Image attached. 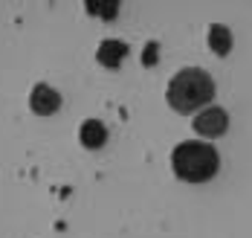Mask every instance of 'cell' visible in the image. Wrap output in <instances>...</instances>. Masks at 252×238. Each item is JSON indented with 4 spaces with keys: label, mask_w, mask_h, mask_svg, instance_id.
<instances>
[{
    "label": "cell",
    "mask_w": 252,
    "mask_h": 238,
    "mask_svg": "<svg viewBox=\"0 0 252 238\" xmlns=\"http://www.w3.org/2000/svg\"><path fill=\"white\" fill-rule=\"evenodd\" d=\"M125 55H127V44L125 41H101L96 58H99L104 67H119Z\"/></svg>",
    "instance_id": "5"
},
{
    "label": "cell",
    "mask_w": 252,
    "mask_h": 238,
    "mask_svg": "<svg viewBox=\"0 0 252 238\" xmlns=\"http://www.w3.org/2000/svg\"><path fill=\"white\" fill-rule=\"evenodd\" d=\"M209 47L218 55H226L232 50V32L223 24H215V27L209 29Z\"/></svg>",
    "instance_id": "7"
},
{
    "label": "cell",
    "mask_w": 252,
    "mask_h": 238,
    "mask_svg": "<svg viewBox=\"0 0 252 238\" xmlns=\"http://www.w3.org/2000/svg\"><path fill=\"white\" fill-rule=\"evenodd\" d=\"M142 61H145V64H154V61H157V44L145 47V55H142Z\"/></svg>",
    "instance_id": "9"
},
{
    "label": "cell",
    "mask_w": 252,
    "mask_h": 238,
    "mask_svg": "<svg viewBox=\"0 0 252 238\" xmlns=\"http://www.w3.org/2000/svg\"><path fill=\"white\" fill-rule=\"evenodd\" d=\"M220 160L218 151L209 145V142H197V139H186L180 142L171 154V169L180 180H189V183H203V180H212L215 171H218Z\"/></svg>",
    "instance_id": "2"
},
{
    "label": "cell",
    "mask_w": 252,
    "mask_h": 238,
    "mask_svg": "<svg viewBox=\"0 0 252 238\" xmlns=\"http://www.w3.org/2000/svg\"><path fill=\"white\" fill-rule=\"evenodd\" d=\"M29 107L41 116H50L61 107V96L52 90L50 84H35L32 87V96H29Z\"/></svg>",
    "instance_id": "4"
},
{
    "label": "cell",
    "mask_w": 252,
    "mask_h": 238,
    "mask_svg": "<svg viewBox=\"0 0 252 238\" xmlns=\"http://www.w3.org/2000/svg\"><path fill=\"white\" fill-rule=\"evenodd\" d=\"M215 96V81L200 67H183L168 84V105L177 113H191L194 107L212 102Z\"/></svg>",
    "instance_id": "1"
},
{
    "label": "cell",
    "mask_w": 252,
    "mask_h": 238,
    "mask_svg": "<svg viewBox=\"0 0 252 238\" xmlns=\"http://www.w3.org/2000/svg\"><path fill=\"white\" fill-rule=\"evenodd\" d=\"M87 9H90L93 15H104V18H113V15H116V9H119V3H87Z\"/></svg>",
    "instance_id": "8"
},
{
    "label": "cell",
    "mask_w": 252,
    "mask_h": 238,
    "mask_svg": "<svg viewBox=\"0 0 252 238\" xmlns=\"http://www.w3.org/2000/svg\"><path fill=\"white\" fill-rule=\"evenodd\" d=\"M104 139H107V131H104V125H101L99 119H87L81 125V142L87 148H101Z\"/></svg>",
    "instance_id": "6"
},
{
    "label": "cell",
    "mask_w": 252,
    "mask_h": 238,
    "mask_svg": "<svg viewBox=\"0 0 252 238\" xmlns=\"http://www.w3.org/2000/svg\"><path fill=\"white\" fill-rule=\"evenodd\" d=\"M226 125L229 116L223 107H206L203 113L194 116V131L203 136H220V134H226Z\"/></svg>",
    "instance_id": "3"
}]
</instances>
